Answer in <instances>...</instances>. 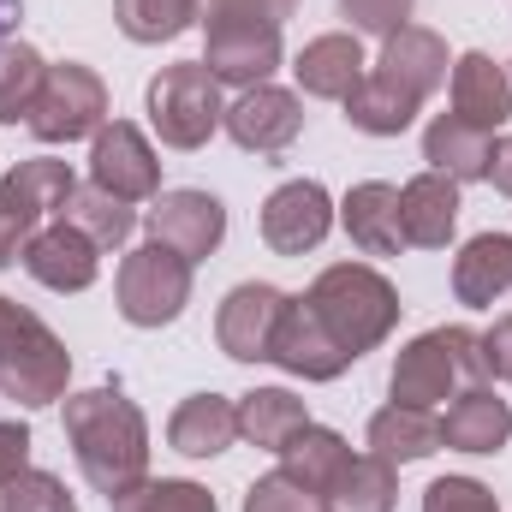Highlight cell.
Wrapping results in <instances>:
<instances>
[{
	"mask_svg": "<svg viewBox=\"0 0 512 512\" xmlns=\"http://www.w3.org/2000/svg\"><path fill=\"white\" fill-rule=\"evenodd\" d=\"M489 143L495 137L483 126H471L459 114H441L423 131V161H429V173H447L453 185H471V179H489Z\"/></svg>",
	"mask_w": 512,
	"mask_h": 512,
	"instance_id": "cell-24",
	"label": "cell"
},
{
	"mask_svg": "<svg viewBox=\"0 0 512 512\" xmlns=\"http://www.w3.org/2000/svg\"><path fill=\"white\" fill-rule=\"evenodd\" d=\"M423 512H501V507L477 477H435L423 489Z\"/></svg>",
	"mask_w": 512,
	"mask_h": 512,
	"instance_id": "cell-38",
	"label": "cell"
},
{
	"mask_svg": "<svg viewBox=\"0 0 512 512\" xmlns=\"http://www.w3.org/2000/svg\"><path fill=\"white\" fill-rule=\"evenodd\" d=\"M42 78H48V60L30 42H0V126L30 120V108L42 96Z\"/></svg>",
	"mask_w": 512,
	"mask_h": 512,
	"instance_id": "cell-32",
	"label": "cell"
},
{
	"mask_svg": "<svg viewBox=\"0 0 512 512\" xmlns=\"http://www.w3.org/2000/svg\"><path fill=\"white\" fill-rule=\"evenodd\" d=\"M483 358H489V376L512 382V316H495V328L483 334Z\"/></svg>",
	"mask_w": 512,
	"mask_h": 512,
	"instance_id": "cell-41",
	"label": "cell"
},
{
	"mask_svg": "<svg viewBox=\"0 0 512 512\" xmlns=\"http://www.w3.org/2000/svg\"><path fill=\"white\" fill-rule=\"evenodd\" d=\"M197 18V0H114V24L131 42H173Z\"/></svg>",
	"mask_w": 512,
	"mask_h": 512,
	"instance_id": "cell-34",
	"label": "cell"
},
{
	"mask_svg": "<svg viewBox=\"0 0 512 512\" xmlns=\"http://www.w3.org/2000/svg\"><path fill=\"white\" fill-rule=\"evenodd\" d=\"M483 382H489V358H483V334H471V328H429V334H417L393 358V376H387L393 405H417V411L453 399L459 387H483Z\"/></svg>",
	"mask_w": 512,
	"mask_h": 512,
	"instance_id": "cell-3",
	"label": "cell"
},
{
	"mask_svg": "<svg viewBox=\"0 0 512 512\" xmlns=\"http://www.w3.org/2000/svg\"><path fill=\"white\" fill-rule=\"evenodd\" d=\"M167 441L185 459H215L239 441V405L221 399V393H191V399H179V411L167 423Z\"/></svg>",
	"mask_w": 512,
	"mask_h": 512,
	"instance_id": "cell-21",
	"label": "cell"
},
{
	"mask_svg": "<svg viewBox=\"0 0 512 512\" xmlns=\"http://www.w3.org/2000/svg\"><path fill=\"white\" fill-rule=\"evenodd\" d=\"M227 137L251 155H280L298 143L304 131V102L292 90H274V84H256V90H239V102H227Z\"/></svg>",
	"mask_w": 512,
	"mask_h": 512,
	"instance_id": "cell-14",
	"label": "cell"
},
{
	"mask_svg": "<svg viewBox=\"0 0 512 512\" xmlns=\"http://www.w3.org/2000/svg\"><path fill=\"white\" fill-rule=\"evenodd\" d=\"M304 423H310V411H304V399H292L286 387H256V393L239 399V435H245L251 447L280 453Z\"/></svg>",
	"mask_w": 512,
	"mask_h": 512,
	"instance_id": "cell-29",
	"label": "cell"
},
{
	"mask_svg": "<svg viewBox=\"0 0 512 512\" xmlns=\"http://www.w3.org/2000/svg\"><path fill=\"white\" fill-rule=\"evenodd\" d=\"M18 6H24V0H0V42H6V30L18 24Z\"/></svg>",
	"mask_w": 512,
	"mask_h": 512,
	"instance_id": "cell-44",
	"label": "cell"
},
{
	"mask_svg": "<svg viewBox=\"0 0 512 512\" xmlns=\"http://www.w3.org/2000/svg\"><path fill=\"white\" fill-rule=\"evenodd\" d=\"M304 304L322 316V328H328L352 358L376 352L387 334L399 328V292L387 286V274H376L370 262H334V268H322V274L310 280Z\"/></svg>",
	"mask_w": 512,
	"mask_h": 512,
	"instance_id": "cell-2",
	"label": "cell"
},
{
	"mask_svg": "<svg viewBox=\"0 0 512 512\" xmlns=\"http://www.w3.org/2000/svg\"><path fill=\"white\" fill-rule=\"evenodd\" d=\"M417 108H423V96H411L387 72H364V84L346 96V120L364 131V137H399V131L417 120Z\"/></svg>",
	"mask_w": 512,
	"mask_h": 512,
	"instance_id": "cell-28",
	"label": "cell"
},
{
	"mask_svg": "<svg viewBox=\"0 0 512 512\" xmlns=\"http://www.w3.org/2000/svg\"><path fill=\"white\" fill-rule=\"evenodd\" d=\"M60 221H72V227H78V233H90L102 251H114V245H126V239H131L137 209H131V203H120L114 191H102V185H78Z\"/></svg>",
	"mask_w": 512,
	"mask_h": 512,
	"instance_id": "cell-31",
	"label": "cell"
},
{
	"mask_svg": "<svg viewBox=\"0 0 512 512\" xmlns=\"http://www.w3.org/2000/svg\"><path fill=\"white\" fill-rule=\"evenodd\" d=\"M90 185L114 191L120 203H143L161 191V161L131 120H108L90 137Z\"/></svg>",
	"mask_w": 512,
	"mask_h": 512,
	"instance_id": "cell-10",
	"label": "cell"
},
{
	"mask_svg": "<svg viewBox=\"0 0 512 512\" xmlns=\"http://www.w3.org/2000/svg\"><path fill=\"white\" fill-rule=\"evenodd\" d=\"M393 501H399L393 465L376 459V453H364V459H346V471L322 495V512H393Z\"/></svg>",
	"mask_w": 512,
	"mask_h": 512,
	"instance_id": "cell-30",
	"label": "cell"
},
{
	"mask_svg": "<svg viewBox=\"0 0 512 512\" xmlns=\"http://www.w3.org/2000/svg\"><path fill=\"white\" fill-rule=\"evenodd\" d=\"M24 126L36 131V143H78V137H96L108 126V84L102 72L78 66V60H60L48 66L42 78V96L30 108Z\"/></svg>",
	"mask_w": 512,
	"mask_h": 512,
	"instance_id": "cell-6",
	"label": "cell"
},
{
	"mask_svg": "<svg viewBox=\"0 0 512 512\" xmlns=\"http://www.w3.org/2000/svg\"><path fill=\"white\" fill-rule=\"evenodd\" d=\"M453 114L471 120V126L495 131L512 120V78L507 66H495L489 54H459L453 60Z\"/></svg>",
	"mask_w": 512,
	"mask_h": 512,
	"instance_id": "cell-20",
	"label": "cell"
},
{
	"mask_svg": "<svg viewBox=\"0 0 512 512\" xmlns=\"http://www.w3.org/2000/svg\"><path fill=\"white\" fill-rule=\"evenodd\" d=\"M334 227V197L316 179H286L262 203V245L274 256H304L316 251Z\"/></svg>",
	"mask_w": 512,
	"mask_h": 512,
	"instance_id": "cell-11",
	"label": "cell"
},
{
	"mask_svg": "<svg viewBox=\"0 0 512 512\" xmlns=\"http://www.w3.org/2000/svg\"><path fill=\"white\" fill-rule=\"evenodd\" d=\"M346 459H352L346 435H334V429H322V423H304V429L280 447V471H286L298 489H310L316 501L334 489V477L346 471Z\"/></svg>",
	"mask_w": 512,
	"mask_h": 512,
	"instance_id": "cell-26",
	"label": "cell"
},
{
	"mask_svg": "<svg viewBox=\"0 0 512 512\" xmlns=\"http://www.w3.org/2000/svg\"><path fill=\"white\" fill-rule=\"evenodd\" d=\"M268 364H280L286 376H298V382H334V376H346L358 358L322 328V316L304 304V298H286V316H280V334H274V358Z\"/></svg>",
	"mask_w": 512,
	"mask_h": 512,
	"instance_id": "cell-13",
	"label": "cell"
},
{
	"mask_svg": "<svg viewBox=\"0 0 512 512\" xmlns=\"http://www.w3.org/2000/svg\"><path fill=\"white\" fill-rule=\"evenodd\" d=\"M280 316H286V292L268 286V280H245L221 298L215 310V340L233 364H268L274 358V334H280Z\"/></svg>",
	"mask_w": 512,
	"mask_h": 512,
	"instance_id": "cell-9",
	"label": "cell"
},
{
	"mask_svg": "<svg viewBox=\"0 0 512 512\" xmlns=\"http://www.w3.org/2000/svg\"><path fill=\"white\" fill-rule=\"evenodd\" d=\"M411 6L417 0H340V12L352 18V36H393L411 24Z\"/></svg>",
	"mask_w": 512,
	"mask_h": 512,
	"instance_id": "cell-37",
	"label": "cell"
},
{
	"mask_svg": "<svg viewBox=\"0 0 512 512\" xmlns=\"http://www.w3.org/2000/svg\"><path fill=\"white\" fill-rule=\"evenodd\" d=\"M191 304V262L167 245H137L120 262V316L131 328H167Z\"/></svg>",
	"mask_w": 512,
	"mask_h": 512,
	"instance_id": "cell-7",
	"label": "cell"
},
{
	"mask_svg": "<svg viewBox=\"0 0 512 512\" xmlns=\"http://www.w3.org/2000/svg\"><path fill=\"white\" fill-rule=\"evenodd\" d=\"M399 221H405V245L417 251H447L453 227H459V185L447 173H417L399 185Z\"/></svg>",
	"mask_w": 512,
	"mask_h": 512,
	"instance_id": "cell-17",
	"label": "cell"
},
{
	"mask_svg": "<svg viewBox=\"0 0 512 512\" xmlns=\"http://www.w3.org/2000/svg\"><path fill=\"white\" fill-rule=\"evenodd\" d=\"M340 221L352 233V245L364 256H399L405 251V221H399V191L382 179H364L346 191L340 203Z\"/></svg>",
	"mask_w": 512,
	"mask_h": 512,
	"instance_id": "cell-19",
	"label": "cell"
},
{
	"mask_svg": "<svg viewBox=\"0 0 512 512\" xmlns=\"http://www.w3.org/2000/svg\"><path fill=\"white\" fill-rule=\"evenodd\" d=\"M245 512H322V501L310 489H298L286 471H274V477H256L245 489Z\"/></svg>",
	"mask_w": 512,
	"mask_h": 512,
	"instance_id": "cell-36",
	"label": "cell"
},
{
	"mask_svg": "<svg viewBox=\"0 0 512 512\" xmlns=\"http://www.w3.org/2000/svg\"><path fill=\"white\" fill-rule=\"evenodd\" d=\"M489 179H495V191L512 197V137H495L489 143Z\"/></svg>",
	"mask_w": 512,
	"mask_h": 512,
	"instance_id": "cell-43",
	"label": "cell"
},
{
	"mask_svg": "<svg viewBox=\"0 0 512 512\" xmlns=\"http://www.w3.org/2000/svg\"><path fill=\"white\" fill-rule=\"evenodd\" d=\"M441 441L453 453H501L512 441V405L495 399L489 382L483 387H459L447 417H441Z\"/></svg>",
	"mask_w": 512,
	"mask_h": 512,
	"instance_id": "cell-18",
	"label": "cell"
},
{
	"mask_svg": "<svg viewBox=\"0 0 512 512\" xmlns=\"http://www.w3.org/2000/svg\"><path fill=\"white\" fill-rule=\"evenodd\" d=\"M292 72H298V90L304 96H316V102H346L358 84H364V48H358V36H346V30H328V36H316V42H304V54L292 60Z\"/></svg>",
	"mask_w": 512,
	"mask_h": 512,
	"instance_id": "cell-16",
	"label": "cell"
},
{
	"mask_svg": "<svg viewBox=\"0 0 512 512\" xmlns=\"http://www.w3.org/2000/svg\"><path fill=\"white\" fill-rule=\"evenodd\" d=\"M108 507L114 512H221L203 483H185V477H143L137 489L114 495Z\"/></svg>",
	"mask_w": 512,
	"mask_h": 512,
	"instance_id": "cell-33",
	"label": "cell"
},
{
	"mask_svg": "<svg viewBox=\"0 0 512 512\" xmlns=\"http://www.w3.org/2000/svg\"><path fill=\"white\" fill-rule=\"evenodd\" d=\"M24 471H30V429L24 423H0V489L12 477H24Z\"/></svg>",
	"mask_w": 512,
	"mask_h": 512,
	"instance_id": "cell-40",
	"label": "cell"
},
{
	"mask_svg": "<svg viewBox=\"0 0 512 512\" xmlns=\"http://www.w3.org/2000/svg\"><path fill=\"white\" fill-rule=\"evenodd\" d=\"M447 42L435 36V30H423V24H405V30H393L382 42V60H376V72H387V78H399L411 96H435L441 84H447Z\"/></svg>",
	"mask_w": 512,
	"mask_h": 512,
	"instance_id": "cell-22",
	"label": "cell"
},
{
	"mask_svg": "<svg viewBox=\"0 0 512 512\" xmlns=\"http://www.w3.org/2000/svg\"><path fill=\"white\" fill-rule=\"evenodd\" d=\"M512 286V239L507 233H477L465 251L453 256V298L471 310H489Z\"/></svg>",
	"mask_w": 512,
	"mask_h": 512,
	"instance_id": "cell-25",
	"label": "cell"
},
{
	"mask_svg": "<svg viewBox=\"0 0 512 512\" xmlns=\"http://www.w3.org/2000/svg\"><path fill=\"white\" fill-rule=\"evenodd\" d=\"M0 512H78V501L54 471H24L0 489Z\"/></svg>",
	"mask_w": 512,
	"mask_h": 512,
	"instance_id": "cell-35",
	"label": "cell"
},
{
	"mask_svg": "<svg viewBox=\"0 0 512 512\" xmlns=\"http://www.w3.org/2000/svg\"><path fill=\"white\" fill-rule=\"evenodd\" d=\"M24 268H30V280L48 286V292H84V286H96V274H102V245H96L90 233H78L72 221H54V227H36V233H30Z\"/></svg>",
	"mask_w": 512,
	"mask_h": 512,
	"instance_id": "cell-15",
	"label": "cell"
},
{
	"mask_svg": "<svg viewBox=\"0 0 512 512\" xmlns=\"http://www.w3.org/2000/svg\"><path fill=\"white\" fill-rule=\"evenodd\" d=\"M441 417L417 411V405H387L370 417V453L387 459V465H417L429 453H441Z\"/></svg>",
	"mask_w": 512,
	"mask_h": 512,
	"instance_id": "cell-27",
	"label": "cell"
},
{
	"mask_svg": "<svg viewBox=\"0 0 512 512\" xmlns=\"http://www.w3.org/2000/svg\"><path fill=\"white\" fill-rule=\"evenodd\" d=\"M66 441L96 495H126L149 477V423L120 387H90L66 399Z\"/></svg>",
	"mask_w": 512,
	"mask_h": 512,
	"instance_id": "cell-1",
	"label": "cell"
},
{
	"mask_svg": "<svg viewBox=\"0 0 512 512\" xmlns=\"http://www.w3.org/2000/svg\"><path fill=\"white\" fill-rule=\"evenodd\" d=\"M66 382H72V352L60 346V334L18 298H0V393L36 411L66 399Z\"/></svg>",
	"mask_w": 512,
	"mask_h": 512,
	"instance_id": "cell-4",
	"label": "cell"
},
{
	"mask_svg": "<svg viewBox=\"0 0 512 512\" xmlns=\"http://www.w3.org/2000/svg\"><path fill=\"white\" fill-rule=\"evenodd\" d=\"M298 12V0H197V18H268V24H286Z\"/></svg>",
	"mask_w": 512,
	"mask_h": 512,
	"instance_id": "cell-39",
	"label": "cell"
},
{
	"mask_svg": "<svg viewBox=\"0 0 512 512\" xmlns=\"http://www.w3.org/2000/svg\"><path fill=\"white\" fill-rule=\"evenodd\" d=\"M143 108H149V126L167 149H203L221 120H227V102H221V84L209 78L203 60H179V66H161L143 90Z\"/></svg>",
	"mask_w": 512,
	"mask_h": 512,
	"instance_id": "cell-5",
	"label": "cell"
},
{
	"mask_svg": "<svg viewBox=\"0 0 512 512\" xmlns=\"http://www.w3.org/2000/svg\"><path fill=\"white\" fill-rule=\"evenodd\" d=\"M30 233H36V227H30V221H24V215H18V209L0 197V268L24 251V245H30Z\"/></svg>",
	"mask_w": 512,
	"mask_h": 512,
	"instance_id": "cell-42",
	"label": "cell"
},
{
	"mask_svg": "<svg viewBox=\"0 0 512 512\" xmlns=\"http://www.w3.org/2000/svg\"><path fill=\"white\" fill-rule=\"evenodd\" d=\"M72 191H78L72 167H66V161H54V155H30V161H18V167L0 179V197H6L30 227H36V221H48V215H66Z\"/></svg>",
	"mask_w": 512,
	"mask_h": 512,
	"instance_id": "cell-23",
	"label": "cell"
},
{
	"mask_svg": "<svg viewBox=\"0 0 512 512\" xmlns=\"http://www.w3.org/2000/svg\"><path fill=\"white\" fill-rule=\"evenodd\" d=\"M203 66H209L215 84H233V90L268 84L274 66H280V24H268V18H209Z\"/></svg>",
	"mask_w": 512,
	"mask_h": 512,
	"instance_id": "cell-8",
	"label": "cell"
},
{
	"mask_svg": "<svg viewBox=\"0 0 512 512\" xmlns=\"http://www.w3.org/2000/svg\"><path fill=\"white\" fill-rule=\"evenodd\" d=\"M149 239L167 245V251H179L197 268L203 256L221 251V239H227V209H221V197H209V191H161L155 209H149Z\"/></svg>",
	"mask_w": 512,
	"mask_h": 512,
	"instance_id": "cell-12",
	"label": "cell"
},
{
	"mask_svg": "<svg viewBox=\"0 0 512 512\" xmlns=\"http://www.w3.org/2000/svg\"><path fill=\"white\" fill-rule=\"evenodd\" d=\"M507 78H512V66H507Z\"/></svg>",
	"mask_w": 512,
	"mask_h": 512,
	"instance_id": "cell-45",
	"label": "cell"
}]
</instances>
